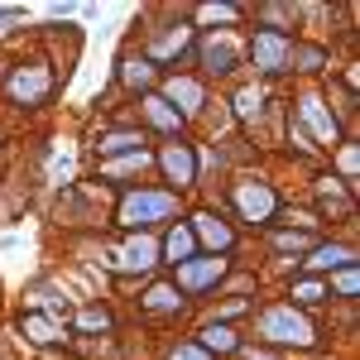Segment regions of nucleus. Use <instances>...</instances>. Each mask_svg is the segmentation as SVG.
Listing matches in <instances>:
<instances>
[{"label": "nucleus", "instance_id": "obj_1", "mask_svg": "<svg viewBox=\"0 0 360 360\" xmlns=\"http://www.w3.org/2000/svg\"><path fill=\"white\" fill-rule=\"evenodd\" d=\"M259 336H264L269 346H312V341H317L312 322H307V317H303L293 303L269 307V312L259 317Z\"/></svg>", "mask_w": 360, "mask_h": 360}, {"label": "nucleus", "instance_id": "obj_2", "mask_svg": "<svg viewBox=\"0 0 360 360\" xmlns=\"http://www.w3.org/2000/svg\"><path fill=\"white\" fill-rule=\"evenodd\" d=\"M168 217H173V193H130L120 202V221L135 226V231H144L154 221H168Z\"/></svg>", "mask_w": 360, "mask_h": 360}, {"label": "nucleus", "instance_id": "obj_3", "mask_svg": "<svg viewBox=\"0 0 360 360\" xmlns=\"http://www.w3.org/2000/svg\"><path fill=\"white\" fill-rule=\"evenodd\" d=\"M236 212L245 217V221H274V212H278V197H274V188L269 183H236Z\"/></svg>", "mask_w": 360, "mask_h": 360}, {"label": "nucleus", "instance_id": "obj_4", "mask_svg": "<svg viewBox=\"0 0 360 360\" xmlns=\"http://www.w3.org/2000/svg\"><path fill=\"white\" fill-rule=\"evenodd\" d=\"M250 58L259 72H283L288 68V34L283 29H259L255 44H250Z\"/></svg>", "mask_w": 360, "mask_h": 360}, {"label": "nucleus", "instance_id": "obj_5", "mask_svg": "<svg viewBox=\"0 0 360 360\" xmlns=\"http://www.w3.org/2000/svg\"><path fill=\"white\" fill-rule=\"evenodd\" d=\"M197 58H202V68H207L212 77H221V72L236 68V39H231L226 29H217V34H207V39H202Z\"/></svg>", "mask_w": 360, "mask_h": 360}, {"label": "nucleus", "instance_id": "obj_6", "mask_svg": "<svg viewBox=\"0 0 360 360\" xmlns=\"http://www.w3.org/2000/svg\"><path fill=\"white\" fill-rule=\"evenodd\" d=\"M159 164H164L168 183H178V188H188V183H197V159H193V144H183V139H173V144H164Z\"/></svg>", "mask_w": 360, "mask_h": 360}, {"label": "nucleus", "instance_id": "obj_7", "mask_svg": "<svg viewBox=\"0 0 360 360\" xmlns=\"http://www.w3.org/2000/svg\"><path fill=\"white\" fill-rule=\"evenodd\" d=\"M226 274V259H183L178 264V288H188V293H197V288H212L217 278Z\"/></svg>", "mask_w": 360, "mask_h": 360}, {"label": "nucleus", "instance_id": "obj_8", "mask_svg": "<svg viewBox=\"0 0 360 360\" xmlns=\"http://www.w3.org/2000/svg\"><path fill=\"white\" fill-rule=\"evenodd\" d=\"M298 115H303L307 125L317 130V139H322V144H336V135H341V130H336L332 111H327V106H322L317 96H303V101H298Z\"/></svg>", "mask_w": 360, "mask_h": 360}, {"label": "nucleus", "instance_id": "obj_9", "mask_svg": "<svg viewBox=\"0 0 360 360\" xmlns=\"http://www.w3.org/2000/svg\"><path fill=\"white\" fill-rule=\"evenodd\" d=\"M10 96H15V101H25V106H34V101H44V96H49V77H44L39 68H25V72H15V77H10Z\"/></svg>", "mask_w": 360, "mask_h": 360}, {"label": "nucleus", "instance_id": "obj_10", "mask_svg": "<svg viewBox=\"0 0 360 360\" xmlns=\"http://www.w3.org/2000/svg\"><path fill=\"white\" fill-rule=\"evenodd\" d=\"M193 236H202L212 250H231V240H236L231 226H226L217 212H197V217H193Z\"/></svg>", "mask_w": 360, "mask_h": 360}, {"label": "nucleus", "instance_id": "obj_11", "mask_svg": "<svg viewBox=\"0 0 360 360\" xmlns=\"http://www.w3.org/2000/svg\"><path fill=\"white\" fill-rule=\"evenodd\" d=\"M168 101H178V106H173L178 115H197L202 111V86L188 82V77H173V82H168Z\"/></svg>", "mask_w": 360, "mask_h": 360}, {"label": "nucleus", "instance_id": "obj_12", "mask_svg": "<svg viewBox=\"0 0 360 360\" xmlns=\"http://www.w3.org/2000/svg\"><path fill=\"white\" fill-rule=\"evenodd\" d=\"M346 264H356V250L351 245H317L312 259H307V269H346Z\"/></svg>", "mask_w": 360, "mask_h": 360}, {"label": "nucleus", "instance_id": "obj_13", "mask_svg": "<svg viewBox=\"0 0 360 360\" xmlns=\"http://www.w3.org/2000/svg\"><path fill=\"white\" fill-rule=\"evenodd\" d=\"M154 255H159V245H154L149 236H139V240H130V245L120 250V269H149Z\"/></svg>", "mask_w": 360, "mask_h": 360}, {"label": "nucleus", "instance_id": "obj_14", "mask_svg": "<svg viewBox=\"0 0 360 360\" xmlns=\"http://www.w3.org/2000/svg\"><path fill=\"white\" fill-rule=\"evenodd\" d=\"M193 245H197L193 231H188V226H173V231H168V240H164V255L173 259V264H183V259L193 255Z\"/></svg>", "mask_w": 360, "mask_h": 360}, {"label": "nucleus", "instance_id": "obj_15", "mask_svg": "<svg viewBox=\"0 0 360 360\" xmlns=\"http://www.w3.org/2000/svg\"><path fill=\"white\" fill-rule=\"evenodd\" d=\"M144 115H149V120H154L159 130H173V135H178V125H183V115L173 111L164 96H149V101H144Z\"/></svg>", "mask_w": 360, "mask_h": 360}, {"label": "nucleus", "instance_id": "obj_16", "mask_svg": "<svg viewBox=\"0 0 360 360\" xmlns=\"http://www.w3.org/2000/svg\"><path fill=\"white\" fill-rule=\"evenodd\" d=\"M25 336L39 341V346H49V341H63V327H58L53 317H25Z\"/></svg>", "mask_w": 360, "mask_h": 360}, {"label": "nucleus", "instance_id": "obj_17", "mask_svg": "<svg viewBox=\"0 0 360 360\" xmlns=\"http://www.w3.org/2000/svg\"><path fill=\"white\" fill-rule=\"evenodd\" d=\"M202 346H207V351H240V341H236L231 327H221V322L202 327Z\"/></svg>", "mask_w": 360, "mask_h": 360}, {"label": "nucleus", "instance_id": "obj_18", "mask_svg": "<svg viewBox=\"0 0 360 360\" xmlns=\"http://www.w3.org/2000/svg\"><path fill=\"white\" fill-rule=\"evenodd\" d=\"M144 307H149V312H178V307H183V298H178V288H168V283H159V288H149V298H144Z\"/></svg>", "mask_w": 360, "mask_h": 360}, {"label": "nucleus", "instance_id": "obj_19", "mask_svg": "<svg viewBox=\"0 0 360 360\" xmlns=\"http://www.w3.org/2000/svg\"><path fill=\"white\" fill-rule=\"evenodd\" d=\"M144 164H149V154H144V149H135V154H125V159L106 164L101 173H106V178H125V173H135V168H144Z\"/></svg>", "mask_w": 360, "mask_h": 360}, {"label": "nucleus", "instance_id": "obj_20", "mask_svg": "<svg viewBox=\"0 0 360 360\" xmlns=\"http://www.w3.org/2000/svg\"><path fill=\"white\" fill-rule=\"evenodd\" d=\"M197 20H202V25H231V20H240V10H236V5H202Z\"/></svg>", "mask_w": 360, "mask_h": 360}, {"label": "nucleus", "instance_id": "obj_21", "mask_svg": "<svg viewBox=\"0 0 360 360\" xmlns=\"http://www.w3.org/2000/svg\"><path fill=\"white\" fill-rule=\"evenodd\" d=\"M288 63H298L303 72H312V68H322L327 58H322V49H298V44H288Z\"/></svg>", "mask_w": 360, "mask_h": 360}, {"label": "nucleus", "instance_id": "obj_22", "mask_svg": "<svg viewBox=\"0 0 360 360\" xmlns=\"http://www.w3.org/2000/svg\"><path fill=\"white\" fill-rule=\"evenodd\" d=\"M139 135H130V130H115V135L101 139V154H120V149H135Z\"/></svg>", "mask_w": 360, "mask_h": 360}, {"label": "nucleus", "instance_id": "obj_23", "mask_svg": "<svg viewBox=\"0 0 360 360\" xmlns=\"http://www.w3.org/2000/svg\"><path fill=\"white\" fill-rule=\"evenodd\" d=\"M332 288L341 293V298H356V264H346V269L332 278Z\"/></svg>", "mask_w": 360, "mask_h": 360}, {"label": "nucleus", "instance_id": "obj_24", "mask_svg": "<svg viewBox=\"0 0 360 360\" xmlns=\"http://www.w3.org/2000/svg\"><path fill=\"white\" fill-rule=\"evenodd\" d=\"M236 111H240V115H255V111H259V91H255V86L236 91Z\"/></svg>", "mask_w": 360, "mask_h": 360}, {"label": "nucleus", "instance_id": "obj_25", "mask_svg": "<svg viewBox=\"0 0 360 360\" xmlns=\"http://www.w3.org/2000/svg\"><path fill=\"white\" fill-rule=\"evenodd\" d=\"M183 44H188V34H183V29H178V34H168L164 44H159V49H154V58H168V53H178V49H183Z\"/></svg>", "mask_w": 360, "mask_h": 360}, {"label": "nucleus", "instance_id": "obj_26", "mask_svg": "<svg viewBox=\"0 0 360 360\" xmlns=\"http://www.w3.org/2000/svg\"><path fill=\"white\" fill-rule=\"evenodd\" d=\"M82 327H101V332H106V327H111V317H106L101 307H86V312H82Z\"/></svg>", "mask_w": 360, "mask_h": 360}, {"label": "nucleus", "instance_id": "obj_27", "mask_svg": "<svg viewBox=\"0 0 360 360\" xmlns=\"http://www.w3.org/2000/svg\"><path fill=\"white\" fill-rule=\"evenodd\" d=\"M274 245H278V250H307V245H312V240L293 231V236H274Z\"/></svg>", "mask_w": 360, "mask_h": 360}, {"label": "nucleus", "instance_id": "obj_28", "mask_svg": "<svg viewBox=\"0 0 360 360\" xmlns=\"http://www.w3.org/2000/svg\"><path fill=\"white\" fill-rule=\"evenodd\" d=\"M293 298H298V303H317V298H322V283H298Z\"/></svg>", "mask_w": 360, "mask_h": 360}, {"label": "nucleus", "instance_id": "obj_29", "mask_svg": "<svg viewBox=\"0 0 360 360\" xmlns=\"http://www.w3.org/2000/svg\"><path fill=\"white\" fill-rule=\"evenodd\" d=\"M125 82H149V63H125Z\"/></svg>", "mask_w": 360, "mask_h": 360}, {"label": "nucleus", "instance_id": "obj_30", "mask_svg": "<svg viewBox=\"0 0 360 360\" xmlns=\"http://www.w3.org/2000/svg\"><path fill=\"white\" fill-rule=\"evenodd\" d=\"M173 360H207V351H197V346H178Z\"/></svg>", "mask_w": 360, "mask_h": 360}, {"label": "nucleus", "instance_id": "obj_31", "mask_svg": "<svg viewBox=\"0 0 360 360\" xmlns=\"http://www.w3.org/2000/svg\"><path fill=\"white\" fill-rule=\"evenodd\" d=\"M341 168H346V178H356V149H351V144L341 149Z\"/></svg>", "mask_w": 360, "mask_h": 360}, {"label": "nucleus", "instance_id": "obj_32", "mask_svg": "<svg viewBox=\"0 0 360 360\" xmlns=\"http://www.w3.org/2000/svg\"><path fill=\"white\" fill-rule=\"evenodd\" d=\"M245 360H274L269 351H245Z\"/></svg>", "mask_w": 360, "mask_h": 360}, {"label": "nucleus", "instance_id": "obj_33", "mask_svg": "<svg viewBox=\"0 0 360 360\" xmlns=\"http://www.w3.org/2000/svg\"><path fill=\"white\" fill-rule=\"evenodd\" d=\"M5 20H20V10H0V25H5Z\"/></svg>", "mask_w": 360, "mask_h": 360}]
</instances>
